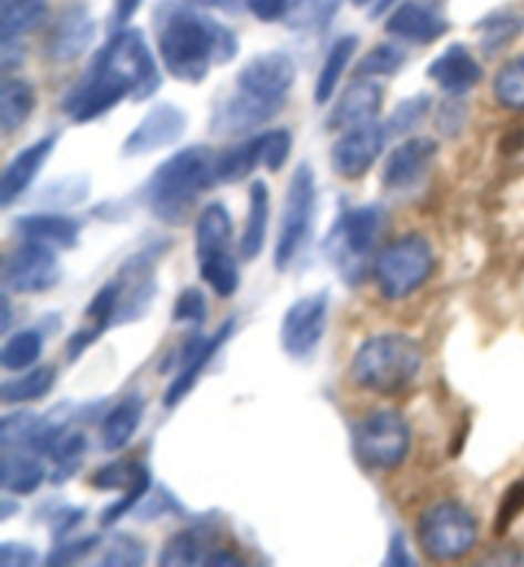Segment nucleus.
<instances>
[{
    "instance_id": "obj_25",
    "label": "nucleus",
    "mask_w": 524,
    "mask_h": 567,
    "mask_svg": "<svg viewBox=\"0 0 524 567\" xmlns=\"http://www.w3.org/2000/svg\"><path fill=\"white\" fill-rule=\"evenodd\" d=\"M23 240L52 246L56 251H72L80 246V223L64 213H29L13 220Z\"/></svg>"
},
{
    "instance_id": "obj_38",
    "label": "nucleus",
    "mask_w": 524,
    "mask_h": 567,
    "mask_svg": "<svg viewBox=\"0 0 524 567\" xmlns=\"http://www.w3.org/2000/svg\"><path fill=\"white\" fill-rule=\"evenodd\" d=\"M85 450H88V435H82V432H66V435L60 440V445L52 450V461L56 463L54 475H52L54 486L70 481L72 475L82 468Z\"/></svg>"
},
{
    "instance_id": "obj_54",
    "label": "nucleus",
    "mask_w": 524,
    "mask_h": 567,
    "mask_svg": "<svg viewBox=\"0 0 524 567\" xmlns=\"http://www.w3.org/2000/svg\"><path fill=\"white\" fill-rule=\"evenodd\" d=\"M144 0H113V19L111 23L115 29H123L126 23L138 13V8Z\"/></svg>"
},
{
    "instance_id": "obj_24",
    "label": "nucleus",
    "mask_w": 524,
    "mask_h": 567,
    "mask_svg": "<svg viewBox=\"0 0 524 567\" xmlns=\"http://www.w3.org/2000/svg\"><path fill=\"white\" fill-rule=\"evenodd\" d=\"M387 33L404 44H432V41L443 39L451 23L432 8L422 3H402L387 19Z\"/></svg>"
},
{
    "instance_id": "obj_41",
    "label": "nucleus",
    "mask_w": 524,
    "mask_h": 567,
    "mask_svg": "<svg viewBox=\"0 0 524 567\" xmlns=\"http://www.w3.org/2000/svg\"><path fill=\"white\" fill-rule=\"evenodd\" d=\"M41 416L33 412H13L0 420V445L3 450H29Z\"/></svg>"
},
{
    "instance_id": "obj_43",
    "label": "nucleus",
    "mask_w": 524,
    "mask_h": 567,
    "mask_svg": "<svg viewBox=\"0 0 524 567\" xmlns=\"http://www.w3.org/2000/svg\"><path fill=\"white\" fill-rule=\"evenodd\" d=\"M146 563V545L133 535H115L111 545L105 547L103 560L105 567H138Z\"/></svg>"
},
{
    "instance_id": "obj_42",
    "label": "nucleus",
    "mask_w": 524,
    "mask_h": 567,
    "mask_svg": "<svg viewBox=\"0 0 524 567\" xmlns=\"http://www.w3.org/2000/svg\"><path fill=\"white\" fill-rule=\"evenodd\" d=\"M407 52L399 44H377L359 62V78H387L404 64Z\"/></svg>"
},
{
    "instance_id": "obj_26",
    "label": "nucleus",
    "mask_w": 524,
    "mask_h": 567,
    "mask_svg": "<svg viewBox=\"0 0 524 567\" xmlns=\"http://www.w3.org/2000/svg\"><path fill=\"white\" fill-rule=\"evenodd\" d=\"M269 215H271V195L269 185L264 179L251 182V189H248V215L244 233H240L238 240V256L244 258L246 264L256 261L261 256L266 246V230H269Z\"/></svg>"
},
{
    "instance_id": "obj_37",
    "label": "nucleus",
    "mask_w": 524,
    "mask_h": 567,
    "mask_svg": "<svg viewBox=\"0 0 524 567\" xmlns=\"http://www.w3.org/2000/svg\"><path fill=\"white\" fill-rule=\"evenodd\" d=\"M340 0H292L285 23L295 31L326 29L338 13Z\"/></svg>"
},
{
    "instance_id": "obj_27",
    "label": "nucleus",
    "mask_w": 524,
    "mask_h": 567,
    "mask_svg": "<svg viewBox=\"0 0 524 567\" xmlns=\"http://www.w3.org/2000/svg\"><path fill=\"white\" fill-rule=\"evenodd\" d=\"M47 468L41 457L31 450H3V463H0V486L6 494L31 496L44 486Z\"/></svg>"
},
{
    "instance_id": "obj_33",
    "label": "nucleus",
    "mask_w": 524,
    "mask_h": 567,
    "mask_svg": "<svg viewBox=\"0 0 524 567\" xmlns=\"http://www.w3.org/2000/svg\"><path fill=\"white\" fill-rule=\"evenodd\" d=\"M41 353H44V330H19L6 340L3 350H0V365L6 371H29L39 363Z\"/></svg>"
},
{
    "instance_id": "obj_3",
    "label": "nucleus",
    "mask_w": 524,
    "mask_h": 567,
    "mask_svg": "<svg viewBox=\"0 0 524 567\" xmlns=\"http://www.w3.org/2000/svg\"><path fill=\"white\" fill-rule=\"evenodd\" d=\"M215 156L207 146H189L156 166L144 185V203L156 220L182 225L197 199L218 182Z\"/></svg>"
},
{
    "instance_id": "obj_18",
    "label": "nucleus",
    "mask_w": 524,
    "mask_h": 567,
    "mask_svg": "<svg viewBox=\"0 0 524 567\" xmlns=\"http://www.w3.org/2000/svg\"><path fill=\"white\" fill-rule=\"evenodd\" d=\"M60 144V133H47L39 141H33L27 148H21L8 166L3 169V177H0V205L11 207L16 199L27 195L29 187L37 182L39 172L44 169L49 156Z\"/></svg>"
},
{
    "instance_id": "obj_49",
    "label": "nucleus",
    "mask_w": 524,
    "mask_h": 567,
    "mask_svg": "<svg viewBox=\"0 0 524 567\" xmlns=\"http://www.w3.org/2000/svg\"><path fill=\"white\" fill-rule=\"evenodd\" d=\"M39 563V553L23 542H3L0 545V565L3 567H31Z\"/></svg>"
},
{
    "instance_id": "obj_51",
    "label": "nucleus",
    "mask_w": 524,
    "mask_h": 567,
    "mask_svg": "<svg viewBox=\"0 0 524 567\" xmlns=\"http://www.w3.org/2000/svg\"><path fill=\"white\" fill-rule=\"evenodd\" d=\"M85 508H78V506H64V508H60V512H56L52 519V535H54V539H64V537H70V532L78 527V524H82L85 522Z\"/></svg>"
},
{
    "instance_id": "obj_39",
    "label": "nucleus",
    "mask_w": 524,
    "mask_h": 567,
    "mask_svg": "<svg viewBox=\"0 0 524 567\" xmlns=\"http://www.w3.org/2000/svg\"><path fill=\"white\" fill-rule=\"evenodd\" d=\"M494 95L510 111H524V54L514 56L499 70L494 80Z\"/></svg>"
},
{
    "instance_id": "obj_12",
    "label": "nucleus",
    "mask_w": 524,
    "mask_h": 567,
    "mask_svg": "<svg viewBox=\"0 0 524 567\" xmlns=\"http://www.w3.org/2000/svg\"><path fill=\"white\" fill-rule=\"evenodd\" d=\"M233 332H236V320L228 317L213 336H199L197 332V336H189L185 343H182L177 355V371H174V379L164 394L166 410H174L179 402H185L189 391L195 389L199 373H203L207 365H210L213 358L220 353V348L228 343Z\"/></svg>"
},
{
    "instance_id": "obj_45",
    "label": "nucleus",
    "mask_w": 524,
    "mask_h": 567,
    "mask_svg": "<svg viewBox=\"0 0 524 567\" xmlns=\"http://www.w3.org/2000/svg\"><path fill=\"white\" fill-rule=\"evenodd\" d=\"M430 111V97L428 95H414L404 103L397 105V111L392 113V118L387 121V133L389 138L399 136V133H407L410 128L418 126V123L425 118Z\"/></svg>"
},
{
    "instance_id": "obj_13",
    "label": "nucleus",
    "mask_w": 524,
    "mask_h": 567,
    "mask_svg": "<svg viewBox=\"0 0 524 567\" xmlns=\"http://www.w3.org/2000/svg\"><path fill=\"white\" fill-rule=\"evenodd\" d=\"M297 80V64L287 52H264L248 60L238 72V90L244 93L261 97L266 103L285 105V97L289 90L295 87Z\"/></svg>"
},
{
    "instance_id": "obj_10",
    "label": "nucleus",
    "mask_w": 524,
    "mask_h": 567,
    "mask_svg": "<svg viewBox=\"0 0 524 567\" xmlns=\"http://www.w3.org/2000/svg\"><path fill=\"white\" fill-rule=\"evenodd\" d=\"M330 320V295L328 289L312 291V295L299 297L297 302L287 307L279 324V346L289 358L305 361L320 348L328 332Z\"/></svg>"
},
{
    "instance_id": "obj_55",
    "label": "nucleus",
    "mask_w": 524,
    "mask_h": 567,
    "mask_svg": "<svg viewBox=\"0 0 524 567\" xmlns=\"http://www.w3.org/2000/svg\"><path fill=\"white\" fill-rule=\"evenodd\" d=\"M205 565L207 567H240L246 565V560H240L236 553H230V549H210V555L205 557Z\"/></svg>"
},
{
    "instance_id": "obj_34",
    "label": "nucleus",
    "mask_w": 524,
    "mask_h": 567,
    "mask_svg": "<svg viewBox=\"0 0 524 567\" xmlns=\"http://www.w3.org/2000/svg\"><path fill=\"white\" fill-rule=\"evenodd\" d=\"M90 483L97 491H119V494H126V491L141 486V483H152V471L138 461H113L103 465V468H97Z\"/></svg>"
},
{
    "instance_id": "obj_28",
    "label": "nucleus",
    "mask_w": 524,
    "mask_h": 567,
    "mask_svg": "<svg viewBox=\"0 0 524 567\" xmlns=\"http://www.w3.org/2000/svg\"><path fill=\"white\" fill-rule=\"evenodd\" d=\"M144 410V399L138 394H131L126 399H121V402L105 414L103 424H100V442H103L107 453H119V450L129 445L141 427Z\"/></svg>"
},
{
    "instance_id": "obj_4",
    "label": "nucleus",
    "mask_w": 524,
    "mask_h": 567,
    "mask_svg": "<svg viewBox=\"0 0 524 567\" xmlns=\"http://www.w3.org/2000/svg\"><path fill=\"white\" fill-rule=\"evenodd\" d=\"M422 346L404 332H379L366 338L351 361V379L359 389L379 396H397L410 389L422 369Z\"/></svg>"
},
{
    "instance_id": "obj_23",
    "label": "nucleus",
    "mask_w": 524,
    "mask_h": 567,
    "mask_svg": "<svg viewBox=\"0 0 524 567\" xmlns=\"http://www.w3.org/2000/svg\"><path fill=\"white\" fill-rule=\"evenodd\" d=\"M381 103H384V93H381L377 82H353V85H348L346 93L338 97V103L332 105V113L326 126L330 131H348L353 126H363V123L377 121Z\"/></svg>"
},
{
    "instance_id": "obj_20",
    "label": "nucleus",
    "mask_w": 524,
    "mask_h": 567,
    "mask_svg": "<svg viewBox=\"0 0 524 567\" xmlns=\"http://www.w3.org/2000/svg\"><path fill=\"white\" fill-rule=\"evenodd\" d=\"M279 111L281 105L266 103L261 97H254L244 93V90H238L236 95L223 100L215 107L210 128L215 136H246V133L261 128L271 118H277Z\"/></svg>"
},
{
    "instance_id": "obj_31",
    "label": "nucleus",
    "mask_w": 524,
    "mask_h": 567,
    "mask_svg": "<svg viewBox=\"0 0 524 567\" xmlns=\"http://www.w3.org/2000/svg\"><path fill=\"white\" fill-rule=\"evenodd\" d=\"M56 383V369L54 365H33L21 377L8 379L0 383V402L13 404H29L44 399Z\"/></svg>"
},
{
    "instance_id": "obj_61",
    "label": "nucleus",
    "mask_w": 524,
    "mask_h": 567,
    "mask_svg": "<svg viewBox=\"0 0 524 567\" xmlns=\"http://www.w3.org/2000/svg\"><path fill=\"white\" fill-rule=\"evenodd\" d=\"M27 3H44V0H27Z\"/></svg>"
},
{
    "instance_id": "obj_7",
    "label": "nucleus",
    "mask_w": 524,
    "mask_h": 567,
    "mask_svg": "<svg viewBox=\"0 0 524 567\" xmlns=\"http://www.w3.org/2000/svg\"><path fill=\"white\" fill-rule=\"evenodd\" d=\"M315 207H318V182H315L312 164L302 162L297 164L285 195L277 248H274V269L277 271H287L302 254L312 233Z\"/></svg>"
},
{
    "instance_id": "obj_58",
    "label": "nucleus",
    "mask_w": 524,
    "mask_h": 567,
    "mask_svg": "<svg viewBox=\"0 0 524 567\" xmlns=\"http://www.w3.org/2000/svg\"><path fill=\"white\" fill-rule=\"evenodd\" d=\"M13 512H21V504H13L11 496H6L3 502H0V519H11Z\"/></svg>"
},
{
    "instance_id": "obj_8",
    "label": "nucleus",
    "mask_w": 524,
    "mask_h": 567,
    "mask_svg": "<svg viewBox=\"0 0 524 567\" xmlns=\"http://www.w3.org/2000/svg\"><path fill=\"white\" fill-rule=\"evenodd\" d=\"M412 447L410 422L394 410L366 414L353 427V453L363 468L389 473L407 461Z\"/></svg>"
},
{
    "instance_id": "obj_56",
    "label": "nucleus",
    "mask_w": 524,
    "mask_h": 567,
    "mask_svg": "<svg viewBox=\"0 0 524 567\" xmlns=\"http://www.w3.org/2000/svg\"><path fill=\"white\" fill-rule=\"evenodd\" d=\"M195 8H220V11H233V8L246 3V0H185Z\"/></svg>"
},
{
    "instance_id": "obj_2",
    "label": "nucleus",
    "mask_w": 524,
    "mask_h": 567,
    "mask_svg": "<svg viewBox=\"0 0 524 567\" xmlns=\"http://www.w3.org/2000/svg\"><path fill=\"white\" fill-rule=\"evenodd\" d=\"M156 47L164 70L174 80L199 85L213 66L228 64L238 54V39L228 27L195 6L166 3L156 16Z\"/></svg>"
},
{
    "instance_id": "obj_5",
    "label": "nucleus",
    "mask_w": 524,
    "mask_h": 567,
    "mask_svg": "<svg viewBox=\"0 0 524 567\" xmlns=\"http://www.w3.org/2000/svg\"><path fill=\"white\" fill-rule=\"evenodd\" d=\"M389 225V215L381 205H361L346 210L332 225L326 240V256L338 266L348 284L363 279L366 261L377 251Z\"/></svg>"
},
{
    "instance_id": "obj_15",
    "label": "nucleus",
    "mask_w": 524,
    "mask_h": 567,
    "mask_svg": "<svg viewBox=\"0 0 524 567\" xmlns=\"http://www.w3.org/2000/svg\"><path fill=\"white\" fill-rule=\"evenodd\" d=\"M119 312L115 324H131L146 317L152 310L156 297V271L154 256L148 251H138L121 264L119 277Z\"/></svg>"
},
{
    "instance_id": "obj_9",
    "label": "nucleus",
    "mask_w": 524,
    "mask_h": 567,
    "mask_svg": "<svg viewBox=\"0 0 524 567\" xmlns=\"http://www.w3.org/2000/svg\"><path fill=\"white\" fill-rule=\"evenodd\" d=\"M479 539V522L459 502H440L420 516L418 542L422 553L435 563H455L465 557Z\"/></svg>"
},
{
    "instance_id": "obj_17",
    "label": "nucleus",
    "mask_w": 524,
    "mask_h": 567,
    "mask_svg": "<svg viewBox=\"0 0 524 567\" xmlns=\"http://www.w3.org/2000/svg\"><path fill=\"white\" fill-rule=\"evenodd\" d=\"M435 154H438V144L432 138L428 136L407 138L404 144L392 148V154L387 156L381 182H384V187L392 192L414 189L422 179L428 177Z\"/></svg>"
},
{
    "instance_id": "obj_47",
    "label": "nucleus",
    "mask_w": 524,
    "mask_h": 567,
    "mask_svg": "<svg viewBox=\"0 0 524 567\" xmlns=\"http://www.w3.org/2000/svg\"><path fill=\"white\" fill-rule=\"evenodd\" d=\"M172 320L179 322V324H205L207 320V299L203 291L197 287H187L179 291L177 302H174V310H172Z\"/></svg>"
},
{
    "instance_id": "obj_30",
    "label": "nucleus",
    "mask_w": 524,
    "mask_h": 567,
    "mask_svg": "<svg viewBox=\"0 0 524 567\" xmlns=\"http://www.w3.org/2000/svg\"><path fill=\"white\" fill-rule=\"evenodd\" d=\"M37 95L27 80L6 78L0 82V128L6 136L19 131L31 118Z\"/></svg>"
},
{
    "instance_id": "obj_19",
    "label": "nucleus",
    "mask_w": 524,
    "mask_h": 567,
    "mask_svg": "<svg viewBox=\"0 0 524 567\" xmlns=\"http://www.w3.org/2000/svg\"><path fill=\"white\" fill-rule=\"evenodd\" d=\"M95 19L90 16L85 6H72L54 21V27L49 29L44 49L47 56L52 62H72L78 60L93 47L95 41Z\"/></svg>"
},
{
    "instance_id": "obj_40",
    "label": "nucleus",
    "mask_w": 524,
    "mask_h": 567,
    "mask_svg": "<svg viewBox=\"0 0 524 567\" xmlns=\"http://www.w3.org/2000/svg\"><path fill=\"white\" fill-rule=\"evenodd\" d=\"M524 31V16L494 13L486 23H481V44L486 54H494L514 41Z\"/></svg>"
},
{
    "instance_id": "obj_50",
    "label": "nucleus",
    "mask_w": 524,
    "mask_h": 567,
    "mask_svg": "<svg viewBox=\"0 0 524 567\" xmlns=\"http://www.w3.org/2000/svg\"><path fill=\"white\" fill-rule=\"evenodd\" d=\"M292 0H246V8L264 23L285 21Z\"/></svg>"
},
{
    "instance_id": "obj_1",
    "label": "nucleus",
    "mask_w": 524,
    "mask_h": 567,
    "mask_svg": "<svg viewBox=\"0 0 524 567\" xmlns=\"http://www.w3.org/2000/svg\"><path fill=\"white\" fill-rule=\"evenodd\" d=\"M162 85L160 66L154 62L144 33L121 29L107 39L78 82L62 97V111L74 123L97 121L123 100H148Z\"/></svg>"
},
{
    "instance_id": "obj_36",
    "label": "nucleus",
    "mask_w": 524,
    "mask_h": 567,
    "mask_svg": "<svg viewBox=\"0 0 524 567\" xmlns=\"http://www.w3.org/2000/svg\"><path fill=\"white\" fill-rule=\"evenodd\" d=\"M44 3H27V0H0V41L21 39L44 19Z\"/></svg>"
},
{
    "instance_id": "obj_35",
    "label": "nucleus",
    "mask_w": 524,
    "mask_h": 567,
    "mask_svg": "<svg viewBox=\"0 0 524 567\" xmlns=\"http://www.w3.org/2000/svg\"><path fill=\"white\" fill-rule=\"evenodd\" d=\"M213 547H205L203 535L197 529H187L174 535L166 545L162 547L160 565L164 567H193V565H205V557L210 555Z\"/></svg>"
},
{
    "instance_id": "obj_11",
    "label": "nucleus",
    "mask_w": 524,
    "mask_h": 567,
    "mask_svg": "<svg viewBox=\"0 0 524 567\" xmlns=\"http://www.w3.org/2000/svg\"><path fill=\"white\" fill-rule=\"evenodd\" d=\"M62 281V264L56 248L23 240L3 261V284L16 295H44Z\"/></svg>"
},
{
    "instance_id": "obj_57",
    "label": "nucleus",
    "mask_w": 524,
    "mask_h": 567,
    "mask_svg": "<svg viewBox=\"0 0 524 567\" xmlns=\"http://www.w3.org/2000/svg\"><path fill=\"white\" fill-rule=\"evenodd\" d=\"M0 307H3V322H0V330L8 332V328H11V299H8V289L3 291V297H0Z\"/></svg>"
},
{
    "instance_id": "obj_53",
    "label": "nucleus",
    "mask_w": 524,
    "mask_h": 567,
    "mask_svg": "<svg viewBox=\"0 0 524 567\" xmlns=\"http://www.w3.org/2000/svg\"><path fill=\"white\" fill-rule=\"evenodd\" d=\"M23 56H27V49L19 44V39H8L3 41V47H0V66H3V72H11L16 66H21Z\"/></svg>"
},
{
    "instance_id": "obj_22",
    "label": "nucleus",
    "mask_w": 524,
    "mask_h": 567,
    "mask_svg": "<svg viewBox=\"0 0 524 567\" xmlns=\"http://www.w3.org/2000/svg\"><path fill=\"white\" fill-rule=\"evenodd\" d=\"M197 266L230 258L233 254V218L223 203L205 205L195 223Z\"/></svg>"
},
{
    "instance_id": "obj_44",
    "label": "nucleus",
    "mask_w": 524,
    "mask_h": 567,
    "mask_svg": "<svg viewBox=\"0 0 524 567\" xmlns=\"http://www.w3.org/2000/svg\"><path fill=\"white\" fill-rule=\"evenodd\" d=\"M259 144H261V166H266L269 172H279L281 166L287 164L289 154H292V133L287 128L261 133Z\"/></svg>"
},
{
    "instance_id": "obj_59",
    "label": "nucleus",
    "mask_w": 524,
    "mask_h": 567,
    "mask_svg": "<svg viewBox=\"0 0 524 567\" xmlns=\"http://www.w3.org/2000/svg\"><path fill=\"white\" fill-rule=\"evenodd\" d=\"M371 6H373L371 8V19H379V16H384L389 8L394 6V0H373Z\"/></svg>"
},
{
    "instance_id": "obj_21",
    "label": "nucleus",
    "mask_w": 524,
    "mask_h": 567,
    "mask_svg": "<svg viewBox=\"0 0 524 567\" xmlns=\"http://www.w3.org/2000/svg\"><path fill=\"white\" fill-rule=\"evenodd\" d=\"M428 78L443 90V93L461 97L471 93L484 78V70L476 62V56L471 54V49L465 44H451L443 54H438L428 66Z\"/></svg>"
},
{
    "instance_id": "obj_60",
    "label": "nucleus",
    "mask_w": 524,
    "mask_h": 567,
    "mask_svg": "<svg viewBox=\"0 0 524 567\" xmlns=\"http://www.w3.org/2000/svg\"><path fill=\"white\" fill-rule=\"evenodd\" d=\"M356 6H366V3H373V0H353Z\"/></svg>"
},
{
    "instance_id": "obj_16",
    "label": "nucleus",
    "mask_w": 524,
    "mask_h": 567,
    "mask_svg": "<svg viewBox=\"0 0 524 567\" xmlns=\"http://www.w3.org/2000/svg\"><path fill=\"white\" fill-rule=\"evenodd\" d=\"M187 131V115L179 111L174 103H160L148 111L144 118L138 121V126L129 133V138L123 141L121 156L136 158L146 154H156L162 148H169L179 144L182 136Z\"/></svg>"
},
{
    "instance_id": "obj_14",
    "label": "nucleus",
    "mask_w": 524,
    "mask_h": 567,
    "mask_svg": "<svg viewBox=\"0 0 524 567\" xmlns=\"http://www.w3.org/2000/svg\"><path fill=\"white\" fill-rule=\"evenodd\" d=\"M387 138V126H379L377 121L343 131L330 152L332 172L343 179H361L384 152Z\"/></svg>"
},
{
    "instance_id": "obj_32",
    "label": "nucleus",
    "mask_w": 524,
    "mask_h": 567,
    "mask_svg": "<svg viewBox=\"0 0 524 567\" xmlns=\"http://www.w3.org/2000/svg\"><path fill=\"white\" fill-rule=\"evenodd\" d=\"M256 166H261L259 136L215 156V174H218V182H226V185H236V182L251 177Z\"/></svg>"
},
{
    "instance_id": "obj_48",
    "label": "nucleus",
    "mask_w": 524,
    "mask_h": 567,
    "mask_svg": "<svg viewBox=\"0 0 524 567\" xmlns=\"http://www.w3.org/2000/svg\"><path fill=\"white\" fill-rule=\"evenodd\" d=\"M524 512V478L517 483H512L510 488L504 491L502 504H499V514H496V535L504 537L506 529L512 527L514 519Z\"/></svg>"
},
{
    "instance_id": "obj_6",
    "label": "nucleus",
    "mask_w": 524,
    "mask_h": 567,
    "mask_svg": "<svg viewBox=\"0 0 524 567\" xmlns=\"http://www.w3.org/2000/svg\"><path fill=\"white\" fill-rule=\"evenodd\" d=\"M435 269V251L420 233H407L389 244L373 261V281L389 302L412 297Z\"/></svg>"
},
{
    "instance_id": "obj_52",
    "label": "nucleus",
    "mask_w": 524,
    "mask_h": 567,
    "mask_svg": "<svg viewBox=\"0 0 524 567\" xmlns=\"http://www.w3.org/2000/svg\"><path fill=\"white\" fill-rule=\"evenodd\" d=\"M384 565H392V567H412V565H418V563H414L412 553H410V547H407L404 537L399 535V532H394L392 539H389Z\"/></svg>"
},
{
    "instance_id": "obj_29",
    "label": "nucleus",
    "mask_w": 524,
    "mask_h": 567,
    "mask_svg": "<svg viewBox=\"0 0 524 567\" xmlns=\"http://www.w3.org/2000/svg\"><path fill=\"white\" fill-rule=\"evenodd\" d=\"M356 49H359V37H356V33H346V37L332 41V47L326 54V62L320 66L318 82H315V103L326 105L332 97L338 82L343 80L348 64L353 60Z\"/></svg>"
},
{
    "instance_id": "obj_46",
    "label": "nucleus",
    "mask_w": 524,
    "mask_h": 567,
    "mask_svg": "<svg viewBox=\"0 0 524 567\" xmlns=\"http://www.w3.org/2000/svg\"><path fill=\"white\" fill-rule=\"evenodd\" d=\"M103 542V537L97 535H85V537H64L56 539V547L47 555V565L49 567H60V565H72L82 560V557L93 553V549Z\"/></svg>"
}]
</instances>
